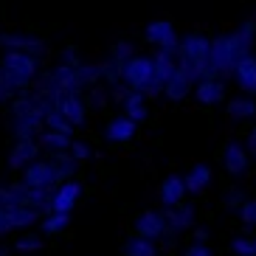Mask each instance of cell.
Returning <instances> with one entry per match:
<instances>
[{
	"mask_svg": "<svg viewBox=\"0 0 256 256\" xmlns=\"http://www.w3.org/2000/svg\"><path fill=\"white\" fill-rule=\"evenodd\" d=\"M245 146H248V152H250V160H256V127L250 130V136H248V144H245Z\"/></svg>",
	"mask_w": 256,
	"mask_h": 256,
	"instance_id": "37",
	"label": "cell"
},
{
	"mask_svg": "<svg viewBox=\"0 0 256 256\" xmlns=\"http://www.w3.org/2000/svg\"><path fill=\"white\" fill-rule=\"evenodd\" d=\"M226 116L231 121H250L256 116V98H250V96L231 98L226 104Z\"/></svg>",
	"mask_w": 256,
	"mask_h": 256,
	"instance_id": "21",
	"label": "cell"
},
{
	"mask_svg": "<svg viewBox=\"0 0 256 256\" xmlns=\"http://www.w3.org/2000/svg\"><path fill=\"white\" fill-rule=\"evenodd\" d=\"M70 144L74 138L65 136V132H56V130H42L40 132V146L51 152H70Z\"/></svg>",
	"mask_w": 256,
	"mask_h": 256,
	"instance_id": "22",
	"label": "cell"
},
{
	"mask_svg": "<svg viewBox=\"0 0 256 256\" xmlns=\"http://www.w3.org/2000/svg\"><path fill=\"white\" fill-rule=\"evenodd\" d=\"M138 132V121H132L130 116H118V118H110L104 127V138L110 144H127L132 141Z\"/></svg>",
	"mask_w": 256,
	"mask_h": 256,
	"instance_id": "13",
	"label": "cell"
},
{
	"mask_svg": "<svg viewBox=\"0 0 256 256\" xmlns=\"http://www.w3.org/2000/svg\"><path fill=\"white\" fill-rule=\"evenodd\" d=\"M183 256H214V254H211L208 245H203V242H194V245H188V248H186V254H183Z\"/></svg>",
	"mask_w": 256,
	"mask_h": 256,
	"instance_id": "34",
	"label": "cell"
},
{
	"mask_svg": "<svg viewBox=\"0 0 256 256\" xmlns=\"http://www.w3.org/2000/svg\"><path fill=\"white\" fill-rule=\"evenodd\" d=\"M121 82L132 88V90H146L152 82H155V62L152 56H130L124 65H121Z\"/></svg>",
	"mask_w": 256,
	"mask_h": 256,
	"instance_id": "4",
	"label": "cell"
},
{
	"mask_svg": "<svg viewBox=\"0 0 256 256\" xmlns=\"http://www.w3.org/2000/svg\"><path fill=\"white\" fill-rule=\"evenodd\" d=\"M0 256H8V250H6V248H3V245H0Z\"/></svg>",
	"mask_w": 256,
	"mask_h": 256,
	"instance_id": "39",
	"label": "cell"
},
{
	"mask_svg": "<svg viewBox=\"0 0 256 256\" xmlns=\"http://www.w3.org/2000/svg\"><path fill=\"white\" fill-rule=\"evenodd\" d=\"M144 37L155 48H178L180 46V37H178V28H174L172 20H152L144 28Z\"/></svg>",
	"mask_w": 256,
	"mask_h": 256,
	"instance_id": "7",
	"label": "cell"
},
{
	"mask_svg": "<svg viewBox=\"0 0 256 256\" xmlns=\"http://www.w3.org/2000/svg\"><path fill=\"white\" fill-rule=\"evenodd\" d=\"M164 217H166V226L174 234L188 231V228H194V206L186 203V200L178 206H164Z\"/></svg>",
	"mask_w": 256,
	"mask_h": 256,
	"instance_id": "12",
	"label": "cell"
},
{
	"mask_svg": "<svg viewBox=\"0 0 256 256\" xmlns=\"http://www.w3.org/2000/svg\"><path fill=\"white\" fill-rule=\"evenodd\" d=\"M12 98H17V93L12 90V84L0 76V104H3V102H12Z\"/></svg>",
	"mask_w": 256,
	"mask_h": 256,
	"instance_id": "35",
	"label": "cell"
},
{
	"mask_svg": "<svg viewBox=\"0 0 256 256\" xmlns=\"http://www.w3.org/2000/svg\"><path fill=\"white\" fill-rule=\"evenodd\" d=\"M194 76L188 74L183 65H178V68L169 74V79L164 82V96L169 98V102H183V98L188 96V93H194Z\"/></svg>",
	"mask_w": 256,
	"mask_h": 256,
	"instance_id": "9",
	"label": "cell"
},
{
	"mask_svg": "<svg viewBox=\"0 0 256 256\" xmlns=\"http://www.w3.org/2000/svg\"><path fill=\"white\" fill-rule=\"evenodd\" d=\"M23 183L28 188H60L62 186L54 160H31L23 172Z\"/></svg>",
	"mask_w": 256,
	"mask_h": 256,
	"instance_id": "5",
	"label": "cell"
},
{
	"mask_svg": "<svg viewBox=\"0 0 256 256\" xmlns=\"http://www.w3.org/2000/svg\"><path fill=\"white\" fill-rule=\"evenodd\" d=\"M8 217H12V226L14 228H28V226H34L42 214H40L34 206H8Z\"/></svg>",
	"mask_w": 256,
	"mask_h": 256,
	"instance_id": "23",
	"label": "cell"
},
{
	"mask_svg": "<svg viewBox=\"0 0 256 256\" xmlns=\"http://www.w3.org/2000/svg\"><path fill=\"white\" fill-rule=\"evenodd\" d=\"M124 256H158V250H155V240H146V236L132 234V236L124 242Z\"/></svg>",
	"mask_w": 256,
	"mask_h": 256,
	"instance_id": "24",
	"label": "cell"
},
{
	"mask_svg": "<svg viewBox=\"0 0 256 256\" xmlns=\"http://www.w3.org/2000/svg\"><path fill=\"white\" fill-rule=\"evenodd\" d=\"M166 231H169V226H166V217L164 211H144V214H138L136 222H132V234H138V236H146V240H164Z\"/></svg>",
	"mask_w": 256,
	"mask_h": 256,
	"instance_id": "8",
	"label": "cell"
},
{
	"mask_svg": "<svg viewBox=\"0 0 256 256\" xmlns=\"http://www.w3.org/2000/svg\"><path fill=\"white\" fill-rule=\"evenodd\" d=\"M248 160H250L248 146H242L240 141L222 144V150H220V164H222V169H226L231 178H240V174L248 172Z\"/></svg>",
	"mask_w": 256,
	"mask_h": 256,
	"instance_id": "6",
	"label": "cell"
},
{
	"mask_svg": "<svg viewBox=\"0 0 256 256\" xmlns=\"http://www.w3.org/2000/svg\"><path fill=\"white\" fill-rule=\"evenodd\" d=\"M82 194V183L79 180H65L60 188H56V194H54V211H62V214H70Z\"/></svg>",
	"mask_w": 256,
	"mask_h": 256,
	"instance_id": "16",
	"label": "cell"
},
{
	"mask_svg": "<svg viewBox=\"0 0 256 256\" xmlns=\"http://www.w3.org/2000/svg\"><path fill=\"white\" fill-rule=\"evenodd\" d=\"M110 56H113L118 65H124L130 56H136V48H132V42H127V40H118V42L110 48Z\"/></svg>",
	"mask_w": 256,
	"mask_h": 256,
	"instance_id": "29",
	"label": "cell"
},
{
	"mask_svg": "<svg viewBox=\"0 0 256 256\" xmlns=\"http://www.w3.org/2000/svg\"><path fill=\"white\" fill-rule=\"evenodd\" d=\"M240 220L248 228H256V200H250V197H248V200L240 206Z\"/></svg>",
	"mask_w": 256,
	"mask_h": 256,
	"instance_id": "31",
	"label": "cell"
},
{
	"mask_svg": "<svg viewBox=\"0 0 256 256\" xmlns=\"http://www.w3.org/2000/svg\"><path fill=\"white\" fill-rule=\"evenodd\" d=\"M70 222V214H62V211H51V214H46L42 217V231L48 234V236H54V234H62L65 228H68Z\"/></svg>",
	"mask_w": 256,
	"mask_h": 256,
	"instance_id": "25",
	"label": "cell"
},
{
	"mask_svg": "<svg viewBox=\"0 0 256 256\" xmlns=\"http://www.w3.org/2000/svg\"><path fill=\"white\" fill-rule=\"evenodd\" d=\"M37 155H40V141H34V138H17L14 150L8 155V166H12V169H23V166L31 164Z\"/></svg>",
	"mask_w": 256,
	"mask_h": 256,
	"instance_id": "15",
	"label": "cell"
},
{
	"mask_svg": "<svg viewBox=\"0 0 256 256\" xmlns=\"http://www.w3.org/2000/svg\"><path fill=\"white\" fill-rule=\"evenodd\" d=\"M234 79H236V88H240L242 93L256 96V56L254 54H248V56H242V60L236 62Z\"/></svg>",
	"mask_w": 256,
	"mask_h": 256,
	"instance_id": "14",
	"label": "cell"
},
{
	"mask_svg": "<svg viewBox=\"0 0 256 256\" xmlns=\"http://www.w3.org/2000/svg\"><path fill=\"white\" fill-rule=\"evenodd\" d=\"M42 245H46V242H42V236H37V234H26V236L14 240V250H17V254H34V250H40Z\"/></svg>",
	"mask_w": 256,
	"mask_h": 256,
	"instance_id": "28",
	"label": "cell"
},
{
	"mask_svg": "<svg viewBox=\"0 0 256 256\" xmlns=\"http://www.w3.org/2000/svg\"><path fill=\"white\" fill-rule=\"evenodd\" d=\"M70 155H74L76 160H84V158H90V146L82 141H74L70 144Z\"/></svg>",
	"mask_w": 256,
	"mask_h": 256,
	"instance_id": "33",
	"label": "cell"
},
{
	"mask_svg": "<svg viewBox=\"0 0 256 256\" xmlns=\"http://www.w3.org/2000/svg\"><path fill=\"white\" fill-rule=\"evenodd\" d=\"M98 68H102V82H107L110 88H118L121 82V65L116 60H104L98 62Z\"/></svg>",
	"mask_w": 256,
	"mask_h": 256,
	"instance_id": "26",
	"label": "cell"
},
{
	"mask_svg": "<svg viewBox=\"0 0 256 256\" xmlns=\"http://www.w3.org/2000/svg\"><path fill=\"white\" fill-rule=\"evenodd\" d=\"M121 104H124V116H130L138 124H144L150 118V104H146V93L144 90H130L127 96L121 98Z\"/></svg>",
	"mask_w": 256,
	"mask_h": 256,
	"instance_id": "18",
	"label": "cell"
},
{
	"mask_svg": "<svg viewBox=\"0 0 256 256\" xmlns=\"http://www.w3.org/2000/svg\"><path fill=\"white\" fill-rule=\"evenodd\" d=\"M211 178H214L211 166H206V164H194L186 174H183V180H186V192H188V194H203L206 188L211 186Z\"/></svg>",
	"mask_w": 256,
	"mask_h": 256,
	"instance_id": "17",
	"label": "cell"
},
{
	"mask_svg": "<svg viewBox=\"0 0 256 256\" xmlns=\"http://www.w3.org/2000/svg\"><path fill=\"white\" fill-rule=\"evenodd\" d=\"M46 130H56V132L70 136V132H74V124H70L60 110H51V113H46Z\"/></svg>",
	"mask_w": 256,
	"mask_h": 256,
	"instance_id": "27",
	"label": "cell"
},
{
	"mask_svg": "<svg viewBox=\"0 0 256 256\" xmlns=\"http://www.w3.org/2000/svg\"><path fill=\"white\" fill-rule=\"evenodd\" d=\"M12 217H8V206H0V234H6L12 231Z\"/></svg>",
	"mask_w": 256,
	"mask_h": 256,
	"instance_id": "36",
	"label": "cell"
},
{
	"mask_svg": "<svg viewBox=\"0 0 256 256\" xmlns=\"http://www.w3.org/2000/svg\"><path fill=\"white\" fill-rule=\"evenodd\" d=\"M250 42L254 40L248 34H242L240 28L231 31V34H220L217 40H211V56H208L206 76H220L222 79L226 74H234L236 62L250 54Z\"/></svg>",
	"mask_w": 256,
	"mask_h": 256,
	"instance_id": "1",
	"label": "cell"
},
{
	"mask_svg": "<svg viewBox=\"0 0 256 256\" xmlns=\"http://www.w3.org/2000/svg\"><path fill=\"white\" fill-rule=\"evenodd\" d=\"M0 46L14 48V51H28L34 56H42L48 51V46L37 37H20V34H0Z\"/></svg>",
	"mask_w": 256,
	"mask_h": 256,
	"instance_id": "20",
	"label": "cell"
},
{
	"mask_svg": "<svg viewBox=\"0 0 256 256\" xmlns=\"http://www.w3.org/2000/svg\"><path fill=\"white\" fill-rule=\"evenodd\" d=\"M194 98L203 107L222 104V98H226V84H222V79H220V76H203V79H197Z\"/></svg>",
	"mask_w": 256,
	"mask_h": 256,
	"instance_id": "10",
	"label": "cell"
},
{
	"mask_svg": "<svg viewBox=\"0 0 256 256\" xmlns=\"http://www.w3.org/2000/svg\"><path fill=\"white\" fill-rule=\"evenodd\" d=\"M160 203L164 206H178V203H183L186 200V180H183L180 174H169L164 183H160Z\"/></svg>",
	"mask_w": 256,
	"mask_h": 256,
	"instance_id": "19",
	"label": "cell"
},
{
	"mask_svg": "<svg viewBox=\"0 0 256 256\" xmlns=\"http://www.w3.org/2000/svg\"><path fill=\"white\" fill-rule=\"evenodd\" d=\"M254 256H256V248H254Z\"/></svg>",
	"mask_w": 256,
	"mask_h": 256,
	"instance_id": "40",
	"label": "cell"
},
{
	"mask_svg": "<svg viewBox=\"0 0 256 256\" xmlns=\"http://www.w3.org/2000/svg\"><path fill=\"white\" fill-rule=\"evenodd\" d=\"M208 56H211V40L206 37V34H200V31L186 34V37L180 40V46H178V62L194 76V82L206 76Z\"/></svg>",
	"mask_w": 256,
	"mask_h": 256,
	"instance_id": "2",
	"label": "cell"
},
{
	"mask_svg": "<svg viewBox=\"0 0 256 256\" xmlns=\"http://www.w3.org/2000/svg\"><path fill=\"white\" fill-rule=\"evenodd\" d=\"M254 248H256L254 236H236L231 242V254H236V256H254Z\"/></svg>",
	"mask_w": 256,
	"mask_h": 256,
	"instance_id": "30",
	"label": "cell"
},
{
	"mask_svg": "<svg viewBox=\"0 0 256 256\" xmlns=\"http://www.w3.org/2000/svg\"><path fill=\"white\" fill-rule=\"evenodd\" d=\"M245 200H248V197L242 194L240 188H231V192H226V208H240Z\"/></svg>",
	"mask_w": 256,
	"mask_h": 256,
	"instance_id": "32",
	"label": "cell"
},
{
	"mask_svg": "<svg viewBox=\"0 0 256 256\" xmlns=\"http://www.w3.org/2000/svg\"><path fill=\"white\" fill-rule=\"evenodd\" d=\"M37 60L40 56H34V54H28V51H14V48H12V51L0 60V68L6 70L20 88H28L31 79L40 74V62Z\"/></svg>",
	"mask_w": 256,
	"mask_h": 256,
	"instance_id": "3",
	"label": "cell"
},
{
	"mask_svg": "<svg viewBox=\"0 0 256 256\" xmlns=\"http://www.w3.org/2000/svg\"><path fill=\"white\" fill-rule=\"evenodd\" d=\"M56 110H60L65 118L74 124V127H82L84 118H88V110H84V102L79 98V93L70 90H60V98H56Z\"/></svg>",
	"mask_w": 256,
	"mask_h": 256,
	"instance_id": "11",
	"label": "cell"
},
{
	"mask_svg": "<svg viewBox=\"0 0 256 256\" xmlns=\"http://www.w3.org/2000/svg\"><path fill=\"white\" fill-rule=\"evenodd\" d=\"M194 242H208V231H206V228H197V231H194Z\"/></svg>",
	"mask_w": 256,
	"mask_h": 256,
	"instance_id": "38",
	"label": "cell"
}]
</instances>
